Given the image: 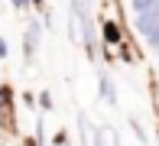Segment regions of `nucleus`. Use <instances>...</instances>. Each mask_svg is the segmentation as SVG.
I'll return each mask as SVG.
<instances>
[{
	"mask_svg": "<svg viewBox=\"0 0 159 146\" xmlns=\"http://www.w3.org/2000/svg\"><path fill=\"white\" fill-rule=\"evenodd\" d=\"M136 29H140L143 36H149L153 29H159V0L153 7H146L143 13H136Z\"/></svg>",
	"mask_w": 159,
	"mask_h": 146,
	"instance_id": "1",
	"label": "nucleus"
},
{
	"mask_svg": "<svg viewBox=\"0 0 159 146\" xmlns=\"http://www.w3.org/2000/svg\"><path fill=\"white\" fill-rule=\"evenodd\" d=\"M98 133L101 130L91 123V117L81 111L78 114V136H81V146H98Z\"/></svg>",
	"mask_w": 159,
	"mask_h": 146,
	"instance_id": "2",
	"label": "nucleus"
},
{
	"mask_svg": "<svg viewBox=\"0 0 159 146\" xmlns=\"http://www.w3.org/2000/svg\"><path fill=\"white\" fill-rule=\"evenodd\" d=\"M84 20L88 16H81V13H75V10H71V16H68V36H71L75 46H84Z\"/></svg>",
	"mask_w": 159,
	"mask_h": 146,
	"instance_id": "3",
	"label": "nucleus"
},
{
	"mask_svg": "<svg viewBox=\"0 0 159 146\" xmlns=\"http://www.w3.org/2000/svg\"><path fill=\"white\" fill-rule=\"evenodd\" d=\"M39 33H42L39 20H33V23H30V29H26V46H23L26 58H33V55H36V49H39Z\"/></svg>",
	"mask_w": 159,
	"mask_h": 146,
	"instance_id": "4",
	"label": "nucleus"
},
{
	"mask_svg": "<svg viewBox=\"0 0 159 146\" xmlns=\"http://www.w3.org/2000/svg\"><path fill=\"white\" fill-rule=\"evenodd\" d=\"M98 88H101V101H104V104H117V91H114L107 71H101V75H98Z\"/></svg>",
	"mask_w": 159,
	"mask_h": 146,
	"instance_id": "5",
	"label": "nucleus"
},
{
	"mask_svg": "<svg viewBox=\"0 0 159 146\" xmlns=\"http://www.w3.org/2000/svg\"><path fill=\"white\" fill-rule=\"evenodd\" d=\"M101 29H104V42H107V46H120V42H124L120 26L114 23V20H104V23H101Z\"/></svg>",
	"mask_w": 159,
	"mask_h": 146,
	"instance_id": "6",
	"label": "nucleus"
},
{
	"mask_svg": "<svg viewBox=\"0 0 159 146\" xmlns=\"http://www.w3.org/2000/svg\"><path fill=\"white\" fill-rule=\"evenodd\" d=\"M91 3H94V0H71V10L81 13V16H91Z\"/></svg>",
	"mask_w": 159,
	"mask_h": 146,
	"instance_id": "7",
	"label": "nucleus"
},
{
	"mask_svg": "<svg viewBox=\"0 0 159 146\" xmlns=\"http://www.w3.org/2000/svg\"><path fill=\"white\" fill-rule=\"evenodd\" d=\"M130 3H133V10H136V13H143L146 7H153L156 0H130Z\"/></svg>",
	"mask_w": 159,
	"mask_h": 146,
	"instance_id": "8",
	"label": "nucleus"
},
{
	"mask_svg": "<svg viewBox=\"0 0 159 146\" xmlns=\"http://www.w3.org/2000/svg\"><path fill=\"white\" fill-rule=\"evenodd\" d=\"M130 127H133V133H136V136H140V140H143V143H146V133H143V127H140V123H136V117H133V120H130Z\"/></svg>",
	"mask_w": 159,
	"mask_h": 146,
	"instance_id": "9",
	"label": "nucleus"
},
{
	"mask_svg": "<svg viewBox=\"0 0 159 146\" xmlns=\"http://www.w3.org/2000/svg\"><path fill=\"white\" fill-rule=\"evenodd\" d=\"M146 39H149V46H153V49H156V52H159V29H153V33H149V36H146Z\"/></svg>",
	"mask_w": 159,
	"mask_h": 146,
	"instance_id": "10",
	"label": "nucleus"
},
{
	"mask_svg": "<svg viewBox=\"0 0 159 146\" xmlns=\"http://www.w3.org/2000/svg\"><path fill=\"white\" fill-rule=\"evenodd\" d=\"M23 107H30V111L36 107V98H33V91H26V94H23Z\"/></svg>",
	"mask_w": 159,
	"mask_h": 146,
	"instance_id": "11",
	"label": "nucleus"
},
{
	"mask_svg": "<svg viewBox=\"0 0 159 146\" xmlns=\"http://www.w3.org/2000/svg\"><path fill=\"white\" fill-rule=\"evenodd\" d=\"M39 107L49 111V107H52V94H39Z\"/></svg>",
	"mask_w": 159,
	"mask_h": 146,
	"instance_id": "12",
	"label": "nucleus"
},
{
	"mask_svg": "<svg viewBox=\"0 0 159 146\" xmlns=\"http://www.w3.org/2000/svg\"><path fill=\"white\" fill-rule=\"evenodd\" d=\"M0 58H7V39H0Z\"/></svg>",
	"mask_w": 159,
	"mask_h": 146,
	"instance_id": "13",
	"label": "nucleus"
},
{
	"mask_svg": "<svg viewBox=\"0 0 159 146\" xmlns=\"http://www.w3.org/2000/svg\"><path fill=\"white\" fill-rule=\"evenodd\" d=\"M13 7H16V10H23V7H26V0H13Z\"/></svg>",
	"mask_w": 159,
	"mask_h": 146,
	"instance_id": "14",
	"label": "nucleus"
}]
</instances>
